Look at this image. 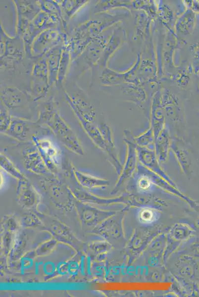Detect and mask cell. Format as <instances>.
Instances as JSON below:
<instances>
[{"label": "cell", "instance_id": "cell-1", "mask_svg": "<svg viewBox=\"0 0 199 297\" xmlns=\"http://www.w3.org/2000/svg\"><path fill=\"white\" fill-rule=\"evenodd\" d=\"M39 121L48 125L57 139L68 149L78 154L83 155L84 151L79 140L60 116L52 100L42 105Z\"/></svg>", "mask_w": 199, "mask_h": 297}, {"label": "cell", "instance_id": "cell-2", "mask_svg": "<svg viewBox=\"0 0 199 297\" xmlns=\"http://www.w3.org/2000/svg\"><path fill=\"white\" fill-rule=\"evenodd\" d=\"M24 43L18 36L9 37L0 25V71L14 73L16 66L23 62Z\"/></svg>", "mask_w": 199, "mask_h": 297}, {"label": "cell", "instance_id": "cell-3", "mask_svg": "<svg viewBox=\"0 0 199 297\" xmlns=\"http://www.w3.org/2000/svg\"><path fill=\"white\" fill-rule=\"evenodd\" d=\"M67 42L66 34L61 33L59 30H45L39 34L33 42L31 46L32 57L39 58L55 46L63 42L66 44Z\"/></svg>", "mask_w": 199, "mask_h": 297}, {"label": "cell", "instance_id": "cell-4", "mask_svg": "<svg viewBox=\"0 0 199 297\" xmlns=\"http://www.w3.org/2000/svg\"><path fill=\"white\" fill-rule=\"evenodd\" d=\"M32 141L39 149L48 168L55 173L60 164V150L51 141L36 137Z\"/></svg>", "mask_w": 199, "mask_h": 297}, {"label": "cell", "instance_id": "cell-5", "mask_svg": "<svg viewBox=\"0 0 199 297\" xmlns=\"http://www.w3.org/2000/svg\"><path fill=\"white\" fill-rule=\"evenodd\" d=\"M41 126L31 121L14 116H11L10 125L5 132L20 141L33 140L38 137L40 130H43Z\"/></svg>", "mask_w": 199, "mask_h": 297}, {"label": "cell", "instance_id": "cell-6", "mask_svg": "<svg viewBox=\"0 0 199 297\" xmlns=\"http://www.w3.org/2000/svg\"><path fill=\"white\" fill-rule=\"evenodd\" d=\"M0 99L8 109L15 110L27 105L29 96L27 93L12 86H1Z\"/></svg>", "mask_w": 199, "mask_h": 297}, {"label": "cell", "instance_id": "cell-7", "mask_svg": "<svg viewBox=\"0 0 199 297\" xmlns=\"http://www.w3.org/2000/svg\"><path fill=\"white\" fill-rule=\"evenodd\" d=\"M22 154L24 167L27 170L37 174L50 171L35 145L25 148Z\"/></svg>", "mask_w": 199, "mask_h": 297}, {"label": "cell", "instance_id": "cell-8", "mask_svg": "<svg viewBox=\"0 0 199 297\" xmlns=\"http://www.w3.org/2000/svg\"><path fill=\"white\" fill-rule=\"evenodd\" d=\"M64 44V42L59 44L50 49L44 55L47 61L49 69V84L50 86L56 82Z\"/></svg>", "mask_w": 199, "mask_h": 297}, {"label": "cell", "instance_id": "cell-9", "mask_svg": "<svg viewBox=\"0 0 199 297\" xmlns=\"http://www.w3.org/2000/svg\"><path fill=\"white\" fill-rule=\"evenodd\" d=\"M32 22L35 27L41 32L50 29L59 30L58 25L60 23L62 24L61 19L58 15L49 14L42 10Z\"/></svg>", "mask_w": 199, "mask_h": 297}, {"label": "cell", "instance_id": "cell-10", "mask_svg": "<svg viewBox=\"0 0 199 297\" xmlns=\"http://www.w3.org/2000/svg\"><path fill=\"white\" fill-rule=\"evenodd\" d=\"M17 15L24 17L31 21L42 10L38 0H14Z\"/></svg>", "mask_w": 199, "mask_h": 297}, {"label": "cell", "instance_id": "cell-11", "mask_svg": "<svg viewBox=\"0 0 199 297\" xmlns=\"http://www.w3.org/2000/svg\"><path fill=\"white\" fill-rule=\"evenodd\" d=\"M50 87L49 84L34 77L31 84L30 93L29 95L34 101H36L46 96Z\"/></svg>", "mask_w": 199, "mask_h": 297}, {"label": "cell", "instance_id": "cell-12", "mask_svg": "<svg viewBox=\"0 0 199 297\" xmlns=\"http://www.w3.org/2000/svg\"><path fill=\"white\" fill-rule=\"evenodd\" d=\"M71 62L70 54L68 46L64 44V49L61 54L56 85L60 87L64 80L68 71V67Z\"/></svg>", "mask_w": 199, "mask_h": 297}, {"label": "cell", "instance_id": "cell-13", "mask_svg": "<svg viewBox=\"0 0 199 297\" xmlns=\"http://www.w3.org/2000/svg\"><path fill=\"white\" fill-rule=\"evenodd\" d=\"M38 1L42 11L49 14L58 15L61 19L63 26L66 27V21L63 17L59 0H41Z\"/></svg>", "mask_w": 199, "mask_h": 297}, {"label": "cell", "instance_id": "cell-14", "mask_svg": "<svg viewBox=\"0 0 199 297\" xmlns=\"http://www.w3.org/2000/svg\"><path fill=\"white\" fill-rule=\"evenodd\" d=\"M86 0H59L63 15L69 19L83 5L88 2ZM64 17V16H63Z\"/></svg>", "mask_w": 199, "mask_h": 297}, {"label": "cell", "instance_id": "cell-15", "mask_svg": "<svg viewBox=\"0 0 199 297\" xmlns=\"http://www.w3.org/2000/svg\"><path fill=\"white\" fill-rule=\"evenodd\" d=\"M32 75L49 84V69L46 58L44 56L39 58L33 65Z\"/></svg>", "mask_w": 199, "mask_h": 297}, {"label": "cell", "instance_id": "cell-16", "mask_svg": "<svg viewBox=\"0 0 199 297\" xmlns=\"http://www.w3.org/2000/svg\"><path fill=\"white\" fill-rule=\"evenodd\" d=\"M0 167L7 173L19 180H26L24 175L4 154L0 153Z\"/></svg>", "mask_w": 199, "mask_h": 297}, {"label": "cell", "instance_id": "cell-17", "mask_svg": "<svg viewBox=\"0 0 199 297\" xmlns=\"http://www.w3.org/2000/svg\"><path fill=\"white\" fill-rule=\"evenodd\" d=\"M156 212L151 208L143 209L139 213V218L143 223H150L155 219Z\"/></svg>", "mask_w": 199, "mask_h": 297}, {"label": "cell", "instance_id": "cell-18", "mask_svg": "<svg viewBox=\"0 0 199 297\" xmlns=\"http://www.w3.org/2000/svg\"><path fill=\"white\" fill-rule=\"evenodd\" d=\"M11 120L10 116L6 109L0 110V131L5 132L8 129Z\"/></svg>", "mask_w": 199, "mask_h": 297}, {"label": "cell", "instance_id": "cell-19", "mask_svg": "<svg viewBox=\"0 0 199 297\" xmlns=\"http://www.w3.org/2000/svg\"><path fill=\"white\" fill-rule=\"evenodd\" d=\"M139 186L141 189H147L150 185V182L147 178H143L139 180Z\"/></svg>", "mask_w": 199, "mask_h": 297}]
</instances>
